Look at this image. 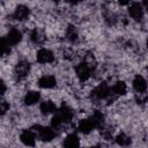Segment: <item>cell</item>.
Instances as JSON below:
<instances>
[{"label":"cell","mask_w":148,"mask_h":148,"mask_svg":"<svg viewBox=\"0 0 148 148\" xmlns=\"http://www.w3.org/2000/svg\"><path fill=\"white\" fill-rule=\"evenodd\" d=\"M73 117H74V111L67 105H61L59 109L57 108L54 116L51 119V126L54 130H59L64 125L71 123Z\"/></svg>","instance_id":"obj_1"},{"label":"cell","mask_w":148,"mask_h":148,"mask_svg":"<svg viewBox=\"0 0 148 148\" xmlns=\"http://www.w3.org/2000/svg\"><path fill=\"white\" fill-rule=\"evenodd\" d=\"M32 130L36 133V136L44 141V142H50L56 138V130L51 126H42V125H35Z\"/></svg>","instance_id":"obj_2"},{"label":"cell","mask_w":148,"mask_h":148,"mask_svg":"<svg viewBox=\"0 0 148 148\" xmlns=\"http://www.w3.org/2000/svg\"><path fill=\"white\" fill-rule=\"evenodd\" d=\"M96 66H92L86 61H81L75 66V74L81 82H86L94 73Z\"/></svg>","instance_id":"obj_3"},{"label":"cell","mask_w":148,"mask_h":148,"mask_svg":"<svg viewBox=\"0 0 148 148\" xmlns=\"http://www.w3.org/2000/svg\"><path fill=\"white\" fill-rule=\"evenodd\" d=\"M30 69H31V65H30L29 61L20 60L15 65V68H14V74H15L16 80L17 81H22L25 77H28V75L30 73Z\"/></svg>","instance_id":"obj_4"},{"label":"cell","mask_w":148,"mask_h":148,"mask_svg":"<svg viewBox=\"0 0 148 148\" xmlns=\"http://www.w3.org/2000/svg\"><path fill=\"white\" fill-rule=\"evenodd\" d=\"M110 96V86L106 82H101L92 91H91V98L96 101H103L106 99Z\"/></svg>","instance_id":"obj_5"},{"label":"cell","mask_w":148,"mask_h":148,"mask_svg":"<svg viewBox=\"0 0 148 148\" xmlns=\"http://www.w3.org/2000/svg\"><path fill=\"white\" fill-rule=\"evenodd\" d=\"M128 15L131 18H133L134 21H141L145 16V8L142 7L141 3L139 2H133L128 6Z\"/></svg>","instance_id":"obj_6"},{"label":"cell","mask_w":148,"mask_h":148,"mask_svg":"<svg viewBox=\"0 0 148 148\" xmlns=\"http://www.w3.org/2000/svg\"><path fill=\"white\" fill-rule=\"evenodd\" d=\"M36 60L39 64H51V62L54 61V54H53V52L51 50L42 47V49H39L37 51Z\"/></svg>","instance_id":"obj_7"},{"label":"cell","mask_w":148,"mask_h":148,"mask_svg":"<svg viewBox=\"0 0 148 148\" xmlns=\"http://www.w3.org/2000/svg\"><path fill=\"white\" fill-rule=\"evenodd\" d=\"M29 16H30V9L28 6H24V5H18L13 13V18L18 22H23L28 20Z\"/></svg>","instance_id":"obj_8"},{"label":"cell","mask_w":148,"mask_h":148,"mask_svg":"<svg viewBox=\"0 0 148 148\" xmlns=\"http://www.w3.org/2000/svg\"><path fill=\"white\" fill-rule=\"evenodd\" d=\"M36 138H37L36 136V133H35V131L32 128H30V130H23L21 132V134H20V140L25 146H31V147L35 146Z\"/></svg>","instance_id":"obj_9"},{"label":"cell","mask_w":148,"mask_h":148,"mask_svg":"<svg viewBox=\"0 0 148 148\" xmlns=\"http://www.w3.org/2000/svg\"><path fill=\"white\" fill-rule=\"evenodd\" d=\"M30 39L36 45H43L46 42V35L42 29L34 28L30 32Z\"/></svg>","instance_id":"obj_10"},{"label":"cell","mask_w":148,"mask_h":148,"mask_svg":"<svg viewBox=\"0 0 148 148\" xmlns=\"http://www.w3.org/2000/svg\"><path fill=\"white\" fill-rule=\"evenodd\" d=\"M96 126L92 121L91 118H84V119H81L77 124V130L79 132L83 133V134H89L92 130H95Z\"/></svg>","instance_id":"obj_11"},{"label":"cell","mask_w":148,"mask_h":148,"mask_svg":"<svg viewBox=\"0 0 148 148\" xmlns=\"http://www.w3.org/2000/svg\"><path fill=\"white\" fill-rule=\"evenodd\" d=\"M6 39H7V42H8V44L10 46H15L22 40V34H21V31L18 29L12 28L8 31L7 36H6Z\"/></svg>","instance_id":"obj_12"},{"label":"cell","mask_w":148,"mask_h":148,"mask_svg":"<svg viewBox=\"0 0 148 148\" xmlns=\"http://www.w3.org/2000/svg\"><path fill=\"white\" fill-rule=\"evenodd\" d=\"M38 86L43 89H51L53 87H56L57 84V80L53 75H43L38 79Z\"/></svg>","instance_id":"obj_13"},{"label":"cell","mask_w":148,"mask_h":148,"mask_svg":"<svg viewBox=\"0 0 148 148\" xmlns=\"http://www.w3.org/2000/svg\"><path fill=\"white\" fill-rule=\"evenodd\" d=\"M127 92V86L124 81H117L112 87H110V94L114 97L123 96Z\"/></svg>","instance_id":"obj_14"},{"label":"cell","mask_w":148,"mask_h":148,"mask_svg":"<svg viewBox=\"0 0 148 148\" xmlns=\"http://www.w3.org/2000/svg\"><path fill=\"white\" fill-rule=\"evenodd\" d=\"M133 89L136 92H146L147 91V81L142 75H136L133 80Z\"/></svg>","instance_id":"obj_15"},{"label":"cell","mask_w":148,"mask_h":148,"mask_svg":"<svg viewBox=\"0 0 148 148\" xmlns=\"http://www.w3.org/2000/svg\"><path fill=\"white\" fill-rule=\"evenodd\" d=\"M39 99H40V94L38 91H36V90H30L24 95V99L23 101H24V103L27 105H34L37 102H39Z\"/></svg>","instance_id":"obj_16"},{"label":"cell","mask_w":148,"mask_h":148,"mask_svg":"<svg viewBox=\"0 0 148 148\" xmlns=\"http://www.w3.org/2000/svg\"><path fill=\"white\" fill-rule=\"evenodd\" d=\"M39 110L43 114H50V113H54L57 110V105L52 102V101H44L40 103L39 105Z\"/></svg>","instance_id":"obj_17"},{"label":"cell","mask_w":148,"mask_h":148,"mask_svg":"<svg viewBox=\"0 0 148 148\" xmlns=\"http://www.w3.org/2000/svg\"><path fill=\"white\" fill-rule=\"evenodd\" d=\"M62 145H64L65 147H79V146H80L79 136H77L75 133H71V134H68V135L64 139Z\"/></svg>","instance_id":"obj_18"},{"label":"cell","mask_w":148,"mask_h":148,"mask_svg":"<svg viewBox=\"0 0 148 148\" xmlns=\"http://www.w3.org/2000/svg\"><path fill=\"white\" fill-rule=\"evenodd\" d=\"M90 118L92 119V121H94L96 128H101L102 126L105 125V117H104V114H103L101 111H98V110H95V112L91 114Z\"/></svg>","instance_id":"obj_19"},{"label":"cell","mask_w":148,"mask_h":148,"mask_svg":"<svg viewBox=\"0 0 148 148\" xmlns=\"http://www.w3.org/2000/svg\"><path fill=\"white\" fill-rule=\"evenodd\" d=\"M114 141H116V143H117L118 146H121V147H127V146H130V145L132 143L131 136H128V135H127L126 133H124V132L119 133V134L114 138Z\"/></svg>","instance_id":"obj_20"},{"label":"cell","mask_w":148,"mask_h":148,"mask_svg":"<svg viewBox=\"0 0 148 148\" xmlns=\"http://www.w3.org/2000/svg\"><path fill=\"white\" fill-rule=\"evenodd\" d=\"M66 38L71 42V43H75L79 38V32H77V29L74 27V25H68L67 29H66Z\"/></svg>","instance_id":"obj_21"},{"label":"cell","mask_w":148,"mask_h":148,"mask_svg":"<svg viewBox=\"0 0 148 148\" xmlns=\"http://www.w3.org/2000/svg\"><path fill=\"white\" fill-rule=\"evenodd\" d=\"M9 52H10V45L8 44L7 39L0 37V57L8 54Z\"/></svg>","instance_id":"obj_22"},{"label":"cell","mask_w":148,"mask_h":148,"mask_svg":"<svg viewBox=\"0 0 148 148\" xmlns=\"http://www.w3.org/2000/svg\"><path fill=\"white\" fill-rule=\"evenodd\" d=\"M101 135L103 136V139L104 140H111L112 139V133H113V131L110 128V127H108V126H102L101 128Z\"/></svg>","instance_id":"obj_23"},{"label":"cell","mask_w":148,"mask_h":148,"mask_svg":"<svg viewBox=\"0 0 148 148\" xmlns=\"http://www.w3.org/2000/svg\"><path fill=\"white\" fill-rule=\"evenodd\" d=\"M9 108H10V105H9V103L7 101L0 99V117L5 116L9 111Z\"/></svg>","instance_id":"obj_24"},{"label":"cell","mask_w":148,"mask_h":148,"mask_svg":"<svg viewBox=\"0 0 148 148\" xmlns=\"http://www.w3.org/2000/svg\"><path fill=\"white\" fill-rule=\"evenodd\" d=\"M135 98H136L138 103L143 104V103H146V101H147V94H146V92H136Z\"/></svg>","instance_id":"obj_25"},{"label":"cell","mask_w":148,"mask_h":148,"mask_svg":"<svg viewBox=\"0 0 148 148\" xmlns=\"http://www.w3.org/2000/svg\"><path fill=\"white\" fill-rule=\"evenodd\" d=\"M7 90V86L2 79H0V96H2Z\"/></svg>","instance_id":"obj_26"},{"label":"cell","mask_w":148,"mask_h":148,"mask_svg":"<svg viewBox=\"0 0 148 148\" xmlns=\"http://www.w3.org/2000/svg\"><path fill=\"white\" fill-rule=\"evenodd\" d=\"M117 1H118V3L121 5V6H127V5H130V2H131L132 0H117Z\"/></svg>","instance_id":"obj_27"},{"label":"cell","mask_w":148,"mask_h":148,"mask_svg":"<svg viewBox=\"0 0 148 148\" xmlns=\"http://www.w3.org/2000/svg\"><path fill=\"white\" fill-rule=\"evenodd\" d=\"M68 3H71V5H77L79 2H81L82 0H66Z\"/></svg>","instance_id":"obj_28"},{"label":"cell","mask_w":148,"mask_h":148,"mask_svg":"<svg viewBox=\"0 0 148 148\" xmlns=\"http://www.w3.org/2000/svg\"><path fill=\"white\" fill-rule=\"evenodd\" d=\"M52 1H54V2H59L60 0H52Z\"/></svg>","instance_id":"obj_29"}]
</instances>
